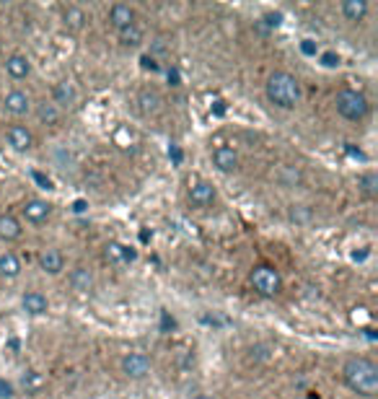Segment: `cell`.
<instances>
[{
  "mask_svg": "<svg viewBox=\"0 0 378 399\" xmlns=\"http://www.w3.org/2000/svg\"><path fill=\"white\" fill-rule=\"evenodd\" d=\"M342 381L350 392L373 399L378 394V366L365 355H353L342 363Z\"/></svg>",
  "mask_w": 378,
  "mask_h": 399,
  "instance_id": "6da1fadb",
  "label": "cell"
},
{
  "mask_svg": "<svg viewBox=\"0 0 378 399\" xmlns=\"http://www.w3.org/2000/svg\"><path fill=\"white\" fill-rule=\"evenodd\" d=\"M265 94H267V101L275 104L277 109H295L303 99L301 81L293 73H287V70H275L273 76L267 78Z\"/></svg>",
  "mask_w": 378,
  "mask_h": 399,
  "instance_id": "7a4b0ae2",
  "label": "cell"
},
{
  "mask_svg": "<svg viewBox=\"0 0 378 399\" xmlns=\"http://www.w3.org/2000/svg\"><path fill=\"white\" fill-rule=\"evenodd\" d=\"M334 106H337V114L350 122L365 120L368 112H371V104H368L365 94H360V91H355V89H342L340 94H337V99H334Z\"/></svg>",
  "mask_w": 378,
  "mask_h": 399,
  "instance_id": "3957f363",
  "label": "cell"
},
{
  "mask_svg": "<svg viewBox=\"0 0 378 399\" xmlns=\"http://www.w3.org/2000/svg\"><path fill=\"white\" fill-rule=\"evenodd\" d=\"M249 283L262 298H275L282 291V278L280 272L275 270L273 264H257L249 272Z\"/></svg>",
  "mask_w": 378,
  "mask_h": 399,
  "instance_id": "277c9868",
  "label": "cell"
},
{
  "mask_svg": "<svg viewBox=\"0 0 378 399\" xmlns=\"http://www.w3.org/2000/svg\"><path fill=\"white\" fill-rule=\"evenodd\" d=\"M187 203L197 210H207L212 205L218 203V189L212 187L210 181L205 179H192L187 189Z\"/></svg>",
  "mask_w": 378,
  "mask_h": 399,
  "instance_id": "5b68a950",
  "label": "cell"
},
{
  "mask_svg": "<svg viewBox=\"0 0 378 399\" xmlns=\"http://www.w3.org/2000/svg\"><path fill=\"white\" fill-rule=\"evenodd\" d=\"M153 363L145 353H127L122 358V373L132 381H143L145 376H151Z\"/></svg>",
  "mask_w": 378,
  "mask_h": 399,
  "instance_id": "8992f818",
  "label": "cell"
},
{
  "mask_svg": "<svg viewBox=\"0 0 378 399\" xmlns=\"http://www.w3.org/2000/svg\"><path fill=\"white\" fill-rule=\"evenodd\" d=\"M21 215L26 218V223L42 226V223H47L50 215H52V205L47 203V200H42V197H31V200H26V203L21 205Z\"/></svg>",
  "mask_w": 378,
  "mask_h": 399,
  "instance_id": "52a82bcc",
  "label": "cell"
},
{
  "mask_svg": "<svg viewBox=\"0 0 378 399\" xmlns=\"http://www.w3.org/2000/svg\"><path fill=\"white\" fill-rule=\"evenodd\" d=\"M6 143L13 148L16 153H26L34 145V133L26 125H11L6 130Z\"/></svg>",
  "mask_w": 378,
  "mask_h": 399,
  "instance_id": "ba28073f",
  "label": "cell"
},
{
  "mask_svg": "<svg viewBox=\"0 0 378 399\" xmlns=\"http://www.w3.org/2000/svg\"><path fill=\"white\" fill-rule=\"evenodd\" d=\"M3 106H6V112L13 114V117H26V114L31 112V96L26 91L13 89L3 96Z\"/></svg>",
  "mask_w": 378,
  "mask_h": 399,
  "instance_id": "9c48e42d",
  "label": "cell"
},
{
  "mask_svg": "<svg viewBox=\"0 0 378 399\" xmlns=\"http://www.w3.org/2000/svg\"><path fill=\"white\" fill-rule=\"evenodd\" d=\"M137 109L145 114V117H156L164 109V99L156 89H140L137 91Z\"/></svg>",
  "mask_w": 378,
  "mask_h": 399,
  "instance_id": "30bf717a",
  "label": "cell"
},
{
  "mask_svg": "<svg viewBox=\"0 0 378 399\" xmlns=\"http://www.w3.org/2000/svg\"><path fill=\"white\" fill-rule=\"evenodd\" d=\"M39 267H42V272H47V275H60V272L65 270V254L55 247L42 249V252H39Z\"/></svg>",
  "mask_w": 378,
  "mask_h": 399,
  "instance_id": "8fae6325",
  "label": "cell"
},
{
  "mask_svg": "<svg viewBox=\"0 0 378 399\" xmlns=\"http://www.w3.org/2000/svg\"><path fill=\"white\" fill-rule=\"evenodd\" d=\"M212 164L215 169L223 174H234L239 172V153L234 148H228V145H218L215 151H212Z\"/></svg>",
  "mask_w": 378,
  "mask_h": 399,
  "instance_id": "7c38bea8",
  "label": "cell"
},
{
  "mask_svg": "<svg viewBox=\"0 0 378 399\" xmlns=\"http://www.w3.org/2000/svg\"><path fill=\"white\" fill-rule=\"evenodd\" d=\"M21 309L29 314V317H42L50 311V301H47V296L42 291H26L21 296Z\"/></svg>",
  "mask_w": 378,
  "mask_h": 399,
  "instance_id": "4fadbf2b",
  "label": "cell"
},
{
  "mask_svg": "<svg viewBox=\"0 0 378 399\" xmlns=\"http://www.w3.org/2000/svg\"><path fill=\"white\" fill-rule=\"evenodd\" d=\"M109 23H112L117 31L127 29V26L137 23L135 21V8H130L127 3H114V6L109 8Z\"/></svg>",
  "mask_w": 378,
  "mask_h": 399,
  "instance_id": "5bb4252c",
  "label": "cell"
},
{
  "mask_svg": "<svg viewBox=\"0 0 378 399\" xmlns=\"http://www.w3.org/2000/svg\"><path fill=\"white\" fill-rule=\"evenodd\" d=\"M78 101V91L76 86L70 81H60V83H55V89H52V104L55 106H60V109H70V106H76Z\"/></svg>",
  "mask_w": 378,
  "mask_h": 399,
  "instance_id": "9a60e30c",
  "label": "cell"
},
{
  "mask_svg": "<svg viewBox=\"0 0 378 399\" xmlns=\"http://www.w3.org/2000/svg\"><path fill=\"white\" fill-rule=\"evenodd\" d=\"M68 283L76 293H91L93 286H96V278H93V272L88 267H76V270H70Z\"/></svg>",
  "mask_w": 378,
  "mask_h": 399,
  "instance_id": "2e32d148",
  "label": "cell"
},
{
  "mask_svg": "<svg viewBox=\"0 0 378 399\" xmlns=\"http://www.w3.org/2000/svg\"><path fill=\"white\" fill-rule=\"evenodd\" d=\"M6 73L13 78V81H23V78H29V73H31L29 57H26V55H21V52H13L6 60Z\"/></svg>",
  "mask_w": 378,
  "mask_h": 399,
  "instance_id": "e0dca14e",
  "label": "cell"
},
{
  "mask_svg": "<svg viewBox=\"0 0 378 399\" xmlns=\"http://www.w3.org/2000/svg\"><path fill=\"white\" fill-rule=\"evenodd\" d=\"M23 236L21 220L11 215V213H3L0 215V239L3 241H18Z\"/></svg>",
  "mask_w": 378,
  "mask_h": 399,
  "instance_id": "ac0fdd59",
  "label": "cell"
},
{
  "mask_svg": "<svg viewBox=\"0 0 378 399\" xmlns=\"http://www.w3.org/2000/svg\"><path fill=\"white\" fill-rule=\"evenodd\" d=\"M86 11L84 8H78V6H65L62 8V26L68 31H84L86 26Z\"/></svg>",
  "mask_w": 378,
  "mask_h": 399,
  "instance_id": "d6986e66",
  "label": "cell"
},
{
  "mask_svg": "<svg viewBox=\"0 0 378 399\" xmlns=\"http://www.w3.org/2000/svg\"><path fill=\"white\" fill-rule=\"evenodd\" d=\"M21 259L13 254V252H3L0 254V278L3 280H16L21 275Z\"/></svg>",
  "mask_w": 378,
  "mask_h": 399,
  "instance_id": "ffe728a7",
  "label": "cell"
},
{
  "mask_svg": "<svg viewBox=\"0 0 378 399\" xmlns=\"http://www.w3.org/2000/svg\"><path fill=\"white\" fill-rule=\"evenodd\" d=\"M340 8H342V16L353 23L363 21L365 16H368V3L365 0H345Z\"/></svg>",
  "mask_w": 378,
  "mask_h": 399,
  "instance_id": "44dd1931",
  "label": "cell"
},
{
  "mask_svg": "<svg viewBox=\"0 0 378 399\" xmlns=\"http://www.w3.org/2000/svg\"><path fill=\"white\" fill-rule=\"evenodd\" d=\"M37 117L42 120V125H50V128H57L62 120V109L60 106H55L52 101H42L37 106Z\"/></svg>",
  "mask_w": 378,
  "mask_h": 399,
  "instance_id": "7402d4cb",
  "label": "cell"
},
{
  "mask_svg": "<svg viewBox=\"0 0 378 399\" xmlns=\"http://www.w3.org/2000/svg\"><path fill=\"white\" fill-rule=\"evenodd\" d=\"M357 189H360V195L373 200L378 195V174L376 172H365L360 174V179H357Z\"/></svg>",
  "mask_w": 378,
  "mask_h": 399,
  "instance_id": "603a6c76",
  "label": "cell"
},
{
  "mask_svg": "<svg viewBox=\"0 0 378 399\" xmlns=\"http://www.w3.org/2000/svg\"><path fill=\"white\" fill-rule=\"evenodd\" d=\"M117 34H120V42L125 47H137L140 42H143V37H145V31H143V26H140V23H132V26L117 31Z\"/></svg>",
  "mask_w": 378,
  "mask_h": 399,
  "instance_id": "cb8c5ba5",
  "label": "cell"
},
{
  "mask_svg": "<svg viewBox=\"0 0 378 399\" xmlns=\"http://www.w3.org/2000/svg\"><path fill=\"white\" fill-rule=\"evenodd\" d=\"M127 257L132 259L135 254H132V252H127V249L122 247L120 241H109V244L104 247V259H106V262L117 264V262H122V259H127Z\"/></svg>",
  "mask_w": 378,
  "mask_h": 399,
  "instance_id": "d4e9b609",
  "label": "cell"
},
{
  "mask_svg": "<svg viewBox=\"0 0 378 399\" xmlns=\"http://www.w3.org/2000/svg\"><path fill=\"white\" fill-rule=\"evenodd\" d=\"M42 384H45V378L39 376L37 371H29V373L23 376V389H26V392H37Z\"/></svg>",
  "mask_w": 378,
  "mask_h": 399,
  "instance_id": "484cf974",
  "label": "cell"
},
{
  "mask_svg": "<svg viewBox=\"0 0 378 399\" xmlns=\"http://www.w3.org/2000/svg\"><path fill=\"white\" fill-rule=\"evenodd\" d=\"M249 353H251V361H270V358H273V347L262 342V345L251 347Z\"/></svg>",
  "mask_w": 378,
  "mask_h": 399,
  "instance_id": "4316f807",
  "label": "cell"
},
{
  "mask_svg": "<svg viewBox=\"0 0 378 399\" xmlns=\"http://www.w3.org/2000/svg\"><path fill=\"white\" fill-rule=\"evenodd\" d=\"M368 319H371V314H368L365 306H355V309H353V322L355 324H365Z\"/></svg>",
  "mask_w": 378,
  "mask_h": 399,
  "instance_id": "83f0119b",
  "label": "cell"
},
{
  "mask_svg": "<svg viewBox=\"0 0 378 399\" xmlns=\"http://www.w3.org/2000/svg\"><path fill=\"white\" fill-rule=\"evenodd\" d=\"M321 62H324L326 68H334L337 62H340V55H334V52H324L321 55Z\"/></svg>",
  "mask_w": 378,
  "mask_h": 399,
  "instance_id": "f1b7e54d",
  "label": "cell"
},
{
  "mask_svg": "<svg viewBox=\"0 0 378 399\" xmlns=\"http://www.w3.org/2000/svg\"><path fill=\"white\" fill-rule=\"evenodd\" d=\"M13 397V386L8 381H0V399H11Z\"/></svg>",
  "mask_w": 378,
  "mask_h": 399,
  "instance_id": "f546056e",
  "label": "cell"
},
{
  "mask_svg": "<svg viewBox=\"0 0 378 399\" xmlns=\"http://www.w3.org/2000/svg\"><path fill=\"white\" fill-rule=\"evenodd\" d=\"M265 21H267V26H280L282 16H280V13H267V16H265Z\"/></svg>",
  "mask_w": 378,
  "mask_h": 399,
  "instance_id": "4dcf8cb0",
  "label": "cell"
},
{
  "mask_svg": "<svg viewBox=\"0 0 378 399\" xmlns=\"http://www.w3.org/2000/svg\"><path fill=\"white\" fill-rule=\"evenodd\" d=\"M301 50H303V52H306V55H316V47L311 45V39H306V42H303Z\"/></svg>",
  "mask_w": 378,
  "mask_h": 399,
  "instance_id": "1f68e13d",
  "label": "cell"
},
{
  "mask_svg": "<svg viewBox=\"0 0 378 399\" xmlns=\"http://www.w3.org/2000/svg\"><path fill=\"white\" fill-rule=\"evenodd\" d=\"M143 68L159 70V65H156V60H153V57H143Z\"/></svg>",
  "mask_w": 378,
  "mask_h": 399,
  "instance_id": "d6a6232c",
  "label": "cell"
},
{
  "mask_svg": "<svg viewBox=\"0 0 378 399\" xmlns=\"http://www.w3.org/2000/svg\"><path fill=\"white\" fill-rule=\"evenodd\" d=\"M34 179H37V181H42V184H45L47 189H52V181H50V179H45V176H42V174H34Z\"/></svg>",
  "mask_w": 378,
  "mask_h": 399,
  "instance_id": "836d02e7",
  "label": "cell"
},
{
  "mask_svg": "<svg viewBox=\"0 0 378 399\" xmlns=\"http://www.w3.org/2000/svg\"><path fill=\"white\" fill-rule=\"evenodd\" d=\"M195 399H212V397H207V394H197Z\"/></svg>",
  "mask_w": 378,
  "mask_h": 399,
  "instance_id": "e575fe53",
  "label": "cell"
}]
</instances>
